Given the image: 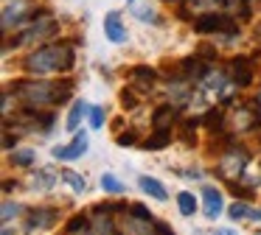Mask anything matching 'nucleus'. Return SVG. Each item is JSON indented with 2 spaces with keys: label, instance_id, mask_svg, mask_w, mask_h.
I'll list each match as a JSON object with an SVG mask.
<instances>
[{
  "label": "nucleus",
  "instance_id": "obj_1",
  "mask_svg": "<svg viewBox=\"0 0 261 235\" xmlns=\"http://www.w3.org/2000/svg\"><path fill=\"white\" fill-rule=\"evenodd\" d=\"M73 93V81H37V78H20L14 84V95L23 101L29 109H40V106H51V104H62L70 98Z\"/></svg>",
  "mask_w": 261,
  "mask_h": 235
},
{
  "label": "nucleus",
  "instance_id": "obj_2",
  "mask_svg": "<svg viewBox=\"0 0 261 235\" xmlns=\"http://www.w3.org/2000/svg\"><path fill=\"white\" fill-rule=\"evenodd\" d=\"M76 65V53L68 42H51L37 48L34 53H29V59L23 62L25 73L31 76H45V73H68Z\"/></svg>",
  "mask_w": 261,
  "mask_h": 235
},
{
  "label": "nucleus",
  "instance_id": "obj_3",
  "mask_svg": "<svg viewBox=\"0 0 261 235\" xmlns=\"http://www.w3.org/2000/svg\"><path fill=\"white\" fill-rule=\"evenodd\" d=\"M194 31L197 34H225V37H236L239 34V22L230 14H222V11H208V14H199L194 20Z\"/></svg>",
  "mask_w": 261,
  "mask_h": 235
},
{
  "label": "nucleus",
  "instance_id": "obj_4",
  "mask_svg": "<svg viewBox=\"0 0 261 235\" xmlns=\"http://www.w3.org/2000/svg\"><path fill=\"white\" fill-rule=\"evenodd\" d=\"M250 154L244 145H227V151H222V162H219V171L214 173H222V177H230V173H242L244 165H247Z\"/></svg>",
  "mask_w": 261,
  "mask_h": 235
},
{
  "label": "nucleus",
  "instance_id": "obj_5",
  "mask_svg": "<svg viewBox=\"0 0 261 235\" xmlns=\"http://www.w3.org/2000/svg\"><path fill=\"white\" fill-rule=\"evenodd\" d=\"M230 76H233V84L236 87H250L255 78V70H253V59L247 56H236L230 62Z\"/></svg>",
  "mask_w": 261,
  "mask_h": 235
},
{
  "label": "nucleus",
  "instance_id": "obj_6",
  "mask_svg": "<svg viewBox=\"0 0 261 235\" xmlns=\"http://www.w3.org/2000/svg\"><path fill=\"white\" fill-rule=\"evenodd\" d=\"M104 37L110 39V42H115V45H121V42H126V28H124V22H121V14L118 11H107V17H104Z\"/></svg>",
  "mask_w": 261,
  "mask_h": 235
},
{
  "label": "nucleus",
  "instance_id": "obj_7",
  "mask_svg": "<svg viewBox=\"0 0 261 235\" xmlns=\"http://www.w3.org/2000/svg\"><path fill=\"white\" fill-rule=\"evenodd\" d=\"M87 151V134L82 132V134H76L73 137V143H68V145H57V149H54V157H57V160H76V157H82Z\"/></svg>",
  "mask_w": 261,
  "mask_h": 235
},
{
  "label": "nucleus",
  "instance_id": "obj_8",
  "mask_svg": "<svg viewBox=\"0 0 261 235\" xmlns=\"http://www.w3.org/2000/svg\"><path fill=\"white\" fill-rule=\"evenodd\" d=\"M126 11L135 14L141 22H160L158 11H154V6L149 0H126Z\"/></svg>",
  "mask_w": 261,
  "mask_h": 235
},
{
  "label": "nucleus",
  "instance_id": "obj_9",
  "mask_svg": "<svg viewBox=\"0 0 261 235\" xmlns=\"http://www.w3.org/2000/svg\"><path fill=\"white\" fill-rule=\"evenodd\" d=\"M54 224H57V210H54V207L31 210V218H29V227L31 229H45V227H54Z\"/></svg>",
  "mask_w": 261,
  "mask_h": 235
},
{
  "label": "nucleus",
  "instance_id": "obj_10",
  "mask_svg": "<svg viewBox=\"0 0 261 235\" xmlns=\"http://www.w3.org/2000/svg\"><path fill=\"white\" fill-rule=\"evenodd\" d=\"M54 182H57V171L54 168H40V171H31L29 185L34 190H51Z\"/></svg>",
  "mask_w": 261,
  "mask_h": 235
},
{
  "label": "nucleus",
  "instance_id": "obj_11",
  "mask_svg": "<svg viewBox=\"0 0 261 235\" xmlns=\"http://www.w3.org/2000/svg\"><path fill=\"white\" fill-rule=\"evenodd\" d=\"M101 210H104V216H96L90 221V235H118V229L113 224V216H107L110 207H101Z\"/></svg>",
  "mask_w": 261,
  "mask_h": 235
},
{
  "label": "nucleus",
  "instance_id": "obj_12",
  "mask_svg": "<svg viewBox=\"0 0 261 235\" xmlns=\"http://www.w3.org/2000/svg\"><path fill=\"white\" fill-rule=\"evenodd\" d=\"M174 121H177V106H171V104H160L152 115L154 129H169Z\"/></svg>",
  "mask_w": 261,
  "mask_h": 235
},
{
  "label": "nucleus",
  "instance_id": "obj_13",
  "mask_svg": "<svg viewBox=\"0 0 261 235\" xmlns=\"http://www.w3.org/2000/svg\"><path fill=\"white\" fill-rule=\"evenodd\" d=\"M129 78L135 84H141V87L152 90V84L158 81V70H154V67H146V65H138V67H132V70H129Z\"/></svg>",
  "mask_w": 261,
  "mask_h": 235
},
{
  "label": "nucleus",
  "instance_id": "obj_14",
  "mask_svg": "<svg viewBox=\"0 0 261 235\" xmlns=\"http://www.w3.org/2000/svg\"><path fill=\"white\" fill-rule=\"evenodd\" d=\"M138 185H141V190H143V193H149L152 199H158V201H166V199H169L163 182H158L154 177H141V179H138Z\"/></svg>",
  "mask_w": 261,
  "mask_h": 235
},
{
  "label": "nucleus",
  "instance_id": "obj_15",
  "mask_svg": "<svg viewBox=\"0 0 261 235\" xmlns=\"http://www.w3.org/2000/svg\"><path fill=\"white\" fill-rule=\"evenodd\" d=\"M202 199H205V216L216 218L222 213V193L216 188H205L202 190Z\"/></svg>",
  "mask_w": 261,
  "mask_h": 235
},
{
  "label": "nucleus",
  "instance_id": "obj_16",
  "mask_svg": "<svg viewBox=\"0 0 261 235\" xmlns=\"http://www.w3.org/2000/svg\"><path fill=\"white\" fill-rule=\"evenodd\" d=\"M169 143H171V132H169V129H154L152 137L143 140V149H146V151H160V149H166Z\"/></svg>",
  "mask_w": 261,
  "mask_h": 235
},
{
  "label": "nucleus",
  "instance_id": "obj_17",
  "mask_svg": "<svg viewBox=\"0 0 261 235\" xmlns=\"http://www.w3.org/2000/svg\"><path fill=\"white\" fill-rule=\"evenodd\" d=\"M180 70H182V76L186 78H202L205 73V65L199 62V56H188V59H182V65H180Z\"/></svg>",
  "mask_w": 261,
  "mask_h": 235
},
{
  "label": "nucleus",
  "instance_id": "obj_18",
  "mask_svg": "<svg viewBox=\"0 0 261 235\" xmlns=\"http://www.w3.org/2000/svg\"><path fill=\"white\" fill-rule=\"evenodd\" d=\"M85 115H90V106H87L85 101H76L73 109H70V115H68V129H70V132L79 129V123H82V118H85Z\"/></svg>",
  "mask_w": 261,
  "mask_h": 235
},
{
  "label": "nucleus",
  "instance_id": "obj_19",
  "mask_svg": "<svg viewBox=\"0 0 261 235\" xmlns=\"http://www.w3.org/2000/svg\"><path fill=\"white\" fill-rule=\"evenodd\" d=\"M34 160H37L34 149H14L12 151V165H17V168H31Z\"/></svg>",
  "mask_w": 261,
  "mask_h": 235
},
{
  "label": "nucleus",
  "instance_id": "obj_20",
  "mask_svg": "<svg viewBox=\"0 0 261 235\" xmlns=\"http://www.w3.org/2000/svg\"><path fill=\"white\" fill-rule=\"evenodd\" d=\"M177 207H180L182 216H194V213H197V199H194V193L180 190V193H177Z\"/></svg>",
  "mask_w": 261,
  "mask_h": 235
},
{
  "label": "nucleus",
  "instance_id": "obj_21",
  "mask_svg": "<svg viewBox=\"0 0 261 235\" xmlns=\"http://www.w3.org/2000/svg\"><path fill=\"white\" fill-rule=\"evenodd\" d=\"M222 118H225V112L214 106V109H208V112L202 115V123L211 129V132H219V129H222Z\"/></svg>",
  "mask_w": 261,
  "mask_h": 235
},
{
  "label": "nucleus",
  "instance_id": "obj_22",
  "mask_svg": "<svg viewBox=\"0 0 261 235\" xmlns=\"http://www.w3.org/2000/svg\"><path fill=\"white\" fill-rule=\"evenodd\" d=\"M62 179H65V182H68L73 190H76V193H85V190H87L85 177H79V173H73V171H62Z\"/></svg>",
  "mask_w": 261,
  "mask_h": 235
},
{
  "label": "nucleus",
  "instance_id": "obj_23",
  "mask_svg": "<svg viewBox=\"0 0 261 235\" xmlns=\"http://www.w3.org/2000/svg\"><path fill=\"white\" fill-rule=\"evenodd\" d=\"M87 227H90V218H87L85 213H79V216H73V218L68 221V227H65V232H68V235H76L79 229H87Z\"/></svg>",
  "mask_w": 261,
  "mask_h": 235
},
{
  "label": "nucleus",
  "instance_id": "obj_24",
  "mask_svg": "<svg viewBox=\"0 0 261 235\" xmlns=\"http://www.w3.org/2000/svg\"><path fill=\"white\" fill-rule=\"evenodd\" d=\"M227 216L233 218V221H239V218H250V207H247V201H236V204H230L227 207Z\"/></svg>",
  "mask_w": 261,
  "mask_h": 235
},
{
  "label": "nucleus",
  "instance_id": "obj_25",
  "mask_svg": "<svg viewBox=\"0 0 261 235\" xmlns=\"http://www.w3.org/2000/svg\"><path fill=\"white\" fill-rule=\"evenodd\" d=\"M101 188L107 190V193H121V190H124V185H121L113 173H104V177H101Z\"/></svg>",
  "mask_w": 261,
  "mask_h": 235
},
{
  "label": "nucleus",
  "instance_id": "obj_26",
  "mask_svg": "<svg viewBox=\"0 0 261 235\" xmlns=\"http://www.w3.org/2000/svg\"><path fill=\"white\" fill-rule=\"evenodd\" d=\"M17 213H23V207H20L17 201H3V224H9Z\"/></svg>",
  "mask_w": 261,
  "mask_h": 235
},
{
  "label": "nucleus",
  "instance_id": "obj_27",
  "mask_svg": "<svg viewBox=\"0 0 261 235\" xmlns=\"http://www.w3.org/2000/svg\"><path fill=\"white\" fill-rule=\"evenodd\" d=\"M104 126V109L101 106H90V129H101Z\"/></svg>",
  "mask_w": 261,
  "mask_h": 235
},
{
  "label": "nucleus",
  "instance_id": "obj_28",
  "mask_svg": "<svg viewBox=\"0 0 261 235\" xmlns=\"http://www.w3.org/2000/svg\"><path fill=\"white\" fill-rule=\"evenodd\" d=\"M129 213H132V218H138V221H152V213H149L143 204H132Z\"/></svg>",
  "mask_w": 261,
  "mask_h": 235
},
{
  "label": "nucleus",
  "instance_id": "obj_29",
  "mask_svg": "<svg viewBox=\"0 0 261 235\" xmlns=\"http://www.w3.org/2000/svg\"><path fill=\"white\" fill-rule=\"evenodd\" d=\"M121 106H124V109H135V106H138V95L132 93V90H124V93H121Z\"/></svg>",
  "mask_w": 261,
  "mask_h": 235
},
{
  "label": "nucleus",
  "instance_id": "obj_30",
  "mask_svg": "<svg viewBox=\"0 0 261 235\" xmlns=\"http://www.w3.org/2000/svg\"><path fill=\"white\" fill-rule=\"evenodd\" d=\"M118 145H132V143H138V132L135 129H129V132H124V134H118Z\"/></svg>",
  "mask_w": 261,
  "mask_h": 235
},
{
  "label": "nucleus",
  "instance_id": "obj_31",
  "mask_svg": "<svg viewBox=\"0 0 261 235\" xmlns=\"http://www.w3.org/2000/svg\"><path fill=\"white\" fill-rule=\"evenodd\" d=\"M230 190H233V196H236V199H244V201H247L250 196H253L247 188H239V185H233V182H230Z\"/></svg>",
  "mask_w": 261,
  "mask_h": 235
},
{
  "label": "nucleus",
  "instance_id": "obj_32",
  "mask_svg": "<svg viewBox=\"0 0 261 235\" xmlns=\"http://www.w3.org/2000/svg\"><path fill=\"white\" fill-rule=\"evenodd\" d=\"M154 232L158 235H174V229H169V224H163V221H154Z\"/></svg>",
  "mask_w": 261,
  "mask_h": 235
},
{
  "label": "nucleus",
  "instance_id": "obj_33",
  "mask_svg": "<svg viewBox=\"0 0 261 235\" xmlns=\"http://www.w3.org/2000/svg\"><path fill=\"white\" fill-rule=\"evenodd\" d=\"M3 149H6V151H14V137H12V134H3Z\"/></svg>",
  "mask_w": 261,
  "mask_h": 235
},
{
  "label": "nucleus",
  "instance_id": "obj_34",
  "mask_svg": "<svg viewBox=\"0 0 261 235\" xmlns=\"http://www.w3.org/2000/svg\"><path fill=\"white\" fill-rule=\"evenodd\" d=\"M3 190H6V193H12V190H14V182H9V179H6V182H3Z\"/></svg>",
  "mask_w": 261,
  "mask_h": 235
},
{
  "label": "nucleus",
  "instance_id": "obj_35",
  "mask_svg": "<svg viewBox=\"0 0 261 235\" xmlns=\"http://www.w3.org/2000/svg\"><path fill=\"white\" fill-rule=\"evenodd\" d=\"M250 218H255V221H261V210H250Z\"/></svg>",
  "mask_w": 261,
  "mask_h": 235
},
{
  "label": "nucleus",
  "instance_id": "obj_36",
  "mask_svg": "<svg viewBox=\"0 0 261 235\" xmlns=\"http://www.w3.org/2000/svg\"><path fill=\"white\" fill-rule=\"evenodd\" d=\"M216 235H233V229H216Z\"/></svg>",
  "mask_w": 261,
  "mask_h": 235
}]
</instances>
